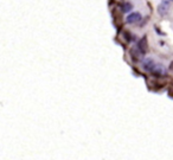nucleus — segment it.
I'll return each instance as SVG.
<instances>
[{
  "label": "nucleus",
  "instance_id": "nucleus-1",
  "mask_svg": "<svg viewBox=\"0 0 173 160\" xmlns=\"http://www.w3.org/2000/svg\"><path fill=\"white\" fill-rule=\"evenodd\" d=\"M170 9H171L170 1H167V0H162V1L159 4V6H158V13H159L161 17H165V16L168 14Z\"/></svg>",
  "mask_w": 173,
  "mask_h": 160
},
{
  "label": "nucleus",
  "instance_id": "nucleus-2",
  "mask_svg": "<svg viewBox=\"0 0 173 160\" xmlns=\"http://www.w3.org/2000/svg\"><path fill=\"white\" fill-rule=\"evenodd\" d=\"M142 19V16L140 12H132L129 13L127 18H126V23L127 24H135V23H139V21H141Z\"/></svg>",
  "mask_w": 173,
  "mask_h": 160
},
{
  "label": "nucleus",
  "instance_id": "nucleus-3",
  "mask_svg": "<svg viewBox=\"0 0 173 160\" xmlns=\"http://www.w3.org/2000/svg\"><path fill=\"white\" fill-rule=\"evenodd\" d=\"M136 49L139 50V51L141 52V55L143 54H146L148 51V46H147V38H146V36L145 37H142L139 42H138V44H136Z\"/></svg>",
  "mask_w": 173,
  "mask_h": 160
},
{
  "label": "nucleus",
  "instance_id": "nucleus-4",
  "mask_svg": "<svg viewBox=\"0 0 173 160\" xmlns=\"http://www.w3.org/2000/svg\"><path fill=\"white\" fill-rule=\"evenodd\" d=\"M151 72H152L154 76L160 77V76H162L165 74V67H164V65H161V64H156L155 63V65L153 67V69L151 70Z\"/></svg>",
  "mask_w": 173,
  "mask_h": 160
},
{
  "label": "nucleus",
  "instance_id": "nucleus-5",
  "mask_svg": "<svg viewBox=\"0 0 173 160\" xmlns=\"http://www.w3.org/2000/svg\"><path fill=\"white\" fill-rule=\"evenodd\" d=\"M155 65V62H154V60L153 58H145V60L142 61V68L145 69L146 71H149L151 72V70L153 69V67Z\"/></svg>",
  "mask_w": 173,
  "mask_h": 160
},
{
  "label": "nucleus",
  "instance_id": "nucleus-6",
  "mask_svg": "<svg viewBox=\"0 0 173 160\" xmlns=\"http://www.w3.org/2000/svg\"><path fill=\"white\" fill-rule=\"evenodd\" d=\"M133 10V5L131 3H123L121 5V11L123 13H127V12H131Z\"/></svg>",
  "mask_w": 173,
  "mask_h": 160
},
{
  "label": "nucleus",
  "instance_id": "nucleus-7",
  "mask_svg": "<svg viewBox=\"0 0 173 160\" xmlns=\"http://www.w3.org/2000/svg\"><path fill=\"white\" fill-rule=\"evenodd\" d=\"M131 55H132V57H133V60L139 61V58H140V56H141V52H140L136 48H133V49L131 50Z\"/></svg>",
  "mask_w": 173,
  "mask_h": 160
},
{
  "label": "nucleus",
  "instance_id": "nucleus-8",
  "mask_svg": "<svg viewBox=\"0 0 173 160\" xmlns=\"http://www.w3.org/2000/svg\"><path fill=\"white\" fill-rule=\"evenodd\" d=\"M170 1H173V0H170Z\"/></svg>",
  "mask_w": 173,
  "mask_h": 160
}]
</instances>
